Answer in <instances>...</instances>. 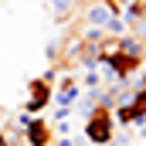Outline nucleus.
I'll return each mask as SVG.
<instances>
[{
  "mask_svg": "<svg viewBox=\"0 0 146 146\" xmlns=\"http://www.w3.org/2000/svg\"><path fill=\"white\" fill-rule=\"evenodd\" d=\"M102 58L112 65L115 78H119V82H126L129 75H136L139 68H143V61H146V44H143L136 34L119 37V41H115V51H112V54H102Z\"/></svg>",
  "mask_w": 146,
  "mask_h": 146,
  "instance_id": "nucleus-1",
  "label": "nucleus"
},
{
  "mask_svg": "<svg viewBox=\"0 0 146 146\" xmlns=\"http://www.w3.org/2000/svg\"><path fill=\"white\" fill-rule=\"evenodd\" d=\"M82 133H85V143H88V146H109L112 136H115L112 109H109V106H92L85 126H82Z\"/></svg>",
  "mask_w": 146,
  "mask_h": 146,
  "instance_id": "nucleus-2",
  "label": "nucleus"
},
{
  "mask_svg": "<svg viewBox=\"0 0 146 146\" xmlns=\"http://www.w3.org/2000/svg\"><path fill=\"white\" fill-rule=\"evenodd\" d=\"M82 21H85L92 31H106V34H109L112 24L119 21V3H115V0H88V7L82 10Z\"/></svg>",
  "mask_w": 146,
  "mask_h": 146,
  "instance_id": "nucleus-3",
  "label": "nucleus"
},
{
  "mask_svg": "<svg viewBox=\"0 0 146 146\" xmlns=\"http://www.w3.org/2000/svg\"><path fill=\"white\" fill-rule=\"evenodd\" d=\"M51 82H54V72H48L44 78H31V82H27V99H24V112L37 115V112H44V109H48V102L54 99V92H51Z\"/></svg>",
  "mask_w": 146,
  "mask_h": 146,
  "instance_id": "nucleus-4",
  "label": "nucleus"
},
{
  "mask_svg": "<svg viewBox=\"0 0 146 146\" xmlns=\"http://www.w3.org/2000/svg\"><path fill=\"white\" fill-rule=\"evenodd\" d=\"M24 139H27V146H51L54 129H51V122H48V119L34 115V119L24 126Z\"/></svg>",
  "mask_w": 146,
  "mask_h": 146,
  "instance_id": "nucleus-5",
  "label": "nucleus"
},
{
  "mask_svg": "<svg viewBox=\"0 0 146 146\" xmlns=\"http://www.w3.org/2000/svg\"><path fill=\"white\" fill-rule=\"evenodd\" d=\"M78 95H82V85L75 82L72 75H65V78H61V88H58V95H54V106H58V109H72V102Z\"/></svg>",
  "mask_w": 146,
  "mask_h": 146,
  "instance_id": "nucleus-6",
  "label": "nucleus"
},
{
  "mask_svg": "<svg viewBox=\"0 0 146 146\" xmlns=\"http://www.w3.org/2000/svg\"><path fill=\"white\" fill-rule=\"evenodd\" d=\"M78 10V0H51V17L54 24H68Z\"/></svg>",
  "mask_w": 146,
  "mask_h": 146,
  "instance_id": "nucleus-7",
  "label": "nucleus"
},
{
  "mask_svg": "<svg viewBox=\"0 0 146 146\" xmlns=\"http://www.w3.org/2000/svg\"><path fill=\"white\" fill-rule=\"evenodd\" d=\"M31 119H34V115H31V112H21V115H17V126H21V129H24V126H27V122H31Z\"/></svg>",
  "mask_w": 146,
  "mask_h": 146,
  "instance_id": "nucleus-8",
  "label": "nucleus"
},
{
  "mask_svg": "<svg viewBox=\"0 0 146 146\" xmlns=\"http://www.w3.org/2000/svg\"><path fill=\"white\" fill-rule=\"evenodd\" d=\"M0 146H14V143H10V139H7V136H3V133H0Z\"/></svg>",
  "mask_w": 146,
  "mask_h": 146,
  "instance_id": "nucleus-9",
  "label": "nucleus"
},
{
  "mask_svg": "<svg viewBox=\"0 0 146 146\" xmlns=\"http://www.w3.org/2000/svg\"><path fill=\"white\" fill-rule=\"evenodd\" d=\"M139 88H143V92H146V78H143V82H139Z\"/></svg>",
  "mask_w": 146,
  "mask_h": 146,
  "instance_id": "nucleus-10",
  "label": "nucleus"
}]
</instances>
